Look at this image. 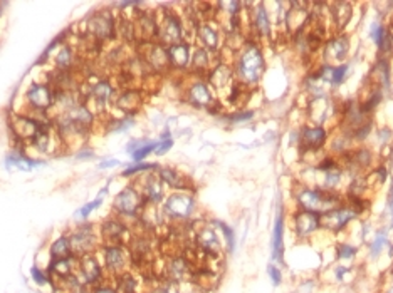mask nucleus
<instances>
[{
    "label": "nucleus",
    "mask_w": 393,
    "mask_h": 293,
    "mask_svg": "<svg viewBox=\"0 0 393 293\" xmlns=\"http://www.w3.org/2000/svg\"><path fill=\"white\" fill-rule=\"evenodd\" d=\"M234 75L237 77V82L244 86H254L260 81L264 74L266 62L260 49L256 44H247L238 50L237 60L234 64Z\"/></svg>",
    "instance_id": "1"
},
{
    "label": "nucleus",
    "mask_w": 393,
    "mask_h": 293,
    "mask_svg": "<svg viewBox=\"0 0 393 293\" xmlns=\"http://www.w3.org/2000/svg\"><path fill=\"white\" fill-rule=\"evenodd\" d=\"M56 94L58 91L50 86L48 79L46 81H32L22 94V101H24L26 107L22 112L36 117L49 116L54 111Z\"/></svg>",
    "instance_id": "2"
},
{
    "label": "nucleus",
    "mask_w": 393,
    "mask_h": 293,
    "mask_svg": "<svg viewBox=\"0 0 393 293\" xmlns=\"http://www.w3.org/2000/svg\"><path fill=\"white\" fill-rule=\"evenodd\" d=\"M86 35L94 44H106L118 37V18L111 10H98L88 18Z\"/></svg>",
    "instance_id": "3"
},
{
    "label": "nucleus",
    "mask_w": 393,
    "mask_h": 293,
    "mask_svg": "<svg viewBox=\"0 0 393 293\" xmlns=\"http://www.w3.org/2000/svg\"><path fill=\"white\" fill-rule=\"evenodd\" d=\"M144 206L146 205L136 184H128L114 196L111 210H113V215L121 220H134L142 215Z\"/></svg>",
    "instance_id": "4"
},
{
    "label": "nucleus",
    "mask_w": 393,
    "mask_h": 293,
    "mask_svg": "<svg viewBox=\"0 0 393 293\" xmlns=\"http://www.w3.org/2000/svg\"><path fill=\"white\" fill-rule=\"evenodd\" d=\"M98 257L110 282L130 270V250L126 245H101Z\"/></svg>",
    "instance_id": "5"
},
{
    "label": "nucleus",
    "mask_w": 393,
    "mask_h": 293,
    "mask_svg": "<svg viewBox=\"0 0 393 293\" xmlns=\"http://www.w3.org/2000/svg\"><path fill=\"white\" fill-rule=\"evenodd\" d=\"M298 203L306 211L318 213V215H324L328 211H333L341 205L340 195L328 191V190H311V188H302L298 193Z\"/></svg>",
    "instance_id": "6"
},
{
    "label": "nucleus",
    "mask_w": 393,
    "mask_h": 293,
    "mask_svg": "<svg viewBox=\"0 0 393 293\" xmlns=\"http://www.w3.org/2000/svg\"><path fill=\"white\" fill-rule=\"evenodd\" d=\"M68 236H69V242H71L72 255L78 258L84 257V255L98 253V250L101 247L98 228L91 223L78 225L76 228L69 231Z\"/></svg>",
    "instance_id": "7"
},
{
    "label": "nucleus",
    "mask_w": 393,
    "mask_h": 293,
    "mask_svg": "<svg viewBox=\"0 0 393 293\" xmlns=\"http://www.w3.org/2000/svg\"><path fill=\"white\" fill-rule=\"evenodd\" d=\"M195 210V200L186 191H175L162 203V215L175 221L188 220Z\"/></svg>",
    "instance_id": "8"
},
{
    "label": "nucleus",
    "mask_w": 393,
    "mask_h": 293,
    "mask_svg": "<svg viewBox=\"0 0 393 293\" xmlns=\"http://www.w3.org/2000/svg\"><path fill=\"white\" fill-rule=\"evenodd\" d=\"M98 235L101 245H126V247L133 236L130 225L114 215L101 221V225L98 226Z\"/></svg>",
    "instance_id": "9"
},
{
    "label": "nucleus",
    "mask_w": 393,
    "mask_h": 293,
    "mask_svg": "<svg viewBox=\"0 0 393 293\" xmlns=\"http://www.w3.org/2000/svg\"><path fill=\"white\" fill-rule=\"evenodd\" d=\"M185 25L182 18L173 12H165L162 20H158V37L162 45L170 47L184 42Z\"/></svg>",
    "instance_id": "10"
},
{
    "label": "nucleus",
    "mask_w": 393,
    "mask_h": 293,
    "mask_svg": "<svg viewBox=\"0 0 393 293\" xmlns=\"http://www.w3.org/2000/svg\"><path fill=\"white\" fill-rule=\"evenodd\" d=\"M78 275L81 277V280L90 287H98L101 283H106L108 275L102 268V263L98 253L84 255L79 258V267H78Z\"/></svg>",
    "instance_id": "11"
},
{
    "label": "nucleus",
    "mask_w": 393,
    "mask_h": 293,
    "mask_svg": "<svg viewBox=\"0 0 393 293\" xmlns=\"http://www.w3.org/2000/svg\"><path fill=\"white\" fill-rule=\"evenodd\" d=\"M142 186H136L140 193H142L144 205L150 206H160L165 201V184L162 183V179L158 178V174L146 173L140 179Z\"/></svg>",
    "instance_id": "12"
},
{
    "label": "nucleus",
    "mask_w": 393,
    "mask_h": 293,
    "mask_svg": "<svg viewBox=\"0 0 393 293\" xmlns=\"http://www.w3.org/2000/svg\"><path fill=\"white\" fill-rule=\"evenodd\" d=\"M185 99H186V102L192 104L194 107H198V109L207 107V109H210V106H214V101H215L214 89L210 87L208 82L195 81L186 87Z\"/></svg>",
    "instance_id": "13"
},
{
    "label": "nucleus",
    "mask_w": 393,
    "mask_h": 293,
    "mask_svg": "<svg viewBox=\"0 0 393 293\" xmlns=\"http://www.w3.org/2000/svg\"><path fill=\"white\" fill-rule=\"evenodd\" d=\"M144 45V52H143V64L148 65V69L156 70V72H162V70L170 69V62H168V54H166V47L162 45L160 42H148Z\"/></svg>",
    "instance_id": "14"
},
{
    "label": "nucleus",
    "mask_w": 393,
    "mask_h": 293,
    "mask_svg": "<svg viewBox=\"0 0 393 293\" xmlns=\"http://www.w3.org/2000/svg\"><path fill=\"white\" fill-rule=\"evenodd\" d=\"M78 59L79 52L71 42H66L54 52L52 57V69L60 70V72H76L78 70Z\"/></svg>",
    "instance_id": "15"
},
{
    "label": "nucleus",
    "mask_w": 393,
    "mask_h": 293,
    "mask_svg": "<svg viewBox=\"0 0 393 293\" xmlns=\"http://www.w3.org/2000/svg\"><path fill=\"white\" fill-rule=\"evenodd\" d=\"M356 216L354 208H336L333 211H328L324 215H320V225L322 228L340 231Z\"/></svg>",
    "instance_id": "16"
},
{
    "label": "nucleus",
    "mask_w": 393,
    "mask_h": 293,
    "mask_svg": "<svg viewBox=\"0 0 393 293\" xmlns=\"http://www.w3.org/2000/svg\"><path fill=\"white\" fill-rule=\"evenodd\" d=\"M142 94L136 89H123V91H118V96H116L113 107L116 111L123 112V116H133V112H136L142 106Z\"/></svg>",
    "instance_id": "17"
},
{
    "label": "nucleus",
    "mask_w": 393,
    "mask_h": 293,
    "mask_svg": "<svg viewBox=\"0 0 393 293\" xmlns=\"http://www.w3.org/2000/svg\"><path fill=\"white\" fill-rule=\"evenodd\" d=\"M195 243L200 252L207 257H218L220 255V240L210 226H204V228L198 230V233L195 236Z\"/></svg>",
    "instance_id": "18"
},
{
    "label": "nucleus",
    "mask_w": 393,
    "mask_h": 293,
    "mask_svg": "<svg viewBox=\"0 0 393 293\" xmlns=\"http://www.w3.org/2000/svg\"><path fill=\"white\" fill-rule=\"evenodd\" d=\"M196 39L200 42V47L207 49L208 52H218L220 47V34H218L217 27L212 22H200L198 25H195Z\"/></svg>",
    "instance_id": "19"
},
{
    "label": "nucleus",
    "mask_w": 393,
    "mask_h": 293,
    "mask_svg": "<svg viewBox=\"0 0 393 293\" xmlns=\"http://www.w3.org/2000/svg\"><path fill=\"white\" fill-rule=\"evenodd\" d=\"M168 54V62H170V69L176 70H185L190 67L192 62V45L188 42H180V44L166 47Z\"/></svg>",
    "instance_id": "20"
},
{
    "label": "nucleus",
    "mask_w": 393,
    "mask_h": 293,
    "mask_svg": "<svg viewBox=\"0 0 393 293\" xmlns=\"http://www.w3.org/2000/svg\"><path fill=\"white\" fill-rule=\"evenodd\" d=\"M39 166H46V161L27 156V154H26V149H14L12 153L6 158V168H7V169L30 171V169L39 168Z\"/></svg>",
    "instance_id": "21"
},
{
    "label": "nucleus",
    "mask_w": 393,
    "mask_h": 293,
    "mask_svg": "<svg viewBox=\"0 0 393 293\" xmlns=\"http://www.w3.org/2000/svg\"><path fill=\"white\" fill-rule=\"evenodd\" d=\"M158 178L162 179V183L165 186L172 188L175 191H186L192 188L190 179L185 176L184 173H180L178 169H173V168H158Z\"/></svg>",
    "instance_id": "22"
},
{
    "label": "nucleus",
    "mask_w": 393,
    "mask_h": 293,
    "mask_svg": "<svg viewBox=\"0 0 393 293\" xmlns=\"http://www.w3.org/2000/svg\"><path fill=\"white\" fill-rule=\"evenodd\" d=\"M210 87L222 91L226 87H232L234 84V69L227 64H217L214 69L207 74Z\"/></svg>",
    "instance_id": "23"
},
{
    "label": "nucleus",
    "mask_w": 393,
    "mask_h": 293,
    "mask_svg": "<svg viewBox=\"0 0 393 293\" xmlns=\"http://www.w3.org/2000/svg\"><path fill=\"white\" fill-rule=\"evenodd\" d=\"M168 280L172 282H185L192 275V265L185 257H173L165 267Z\"/></svg>",
    "instance_id": "24"
},
{
    "label": "nucleus",
    "mask_w": 393,
    "mask_h": 293,
    "mask_svg": "<svg viewBox=\"0 0 393 293\" xmlns=\"http://www.w3.org/2000/svg\"><path fill=\"white\" fill-rule=\"evenodd\" d=\"M294 223H296V231L299 236H308L311 233H314V231L320 228V215L318 213H312V211H299L296 215V220H294Z\"/></svg>",
    "instance_id": "25"
},
{
    "label": "nucleus",
    "mask_w": 393,
    "mask_h": 293,
    "mask_svg": "<svg viewBox=\"0 0 393 293\" xmlns=\"http://www.w3.org/2000/svg\"><path fill=\"white\" fill-rule=\"evenodd\" d=\"M212 55H214L212 52H208L207 49H204V47H196V49L192 52L190 69L198 75L208 74L210 70L214 69Z\"/></svg>",
    "instance_id": "26"
},
{
    "label": "nucleus",
    "mask_w": 393,
    "mask_h": 293,
    "mask_svg": "<svg viewBox=\"0 0 393 293\" xmlns=\"http://www.w3.org/2000/svg\"><path fill=\"white\" fill-rule=\"evenodd\" d=\"M350 49V42L346 37H334L326 44L324 49V55L328 59V62H340L346 57V52Z\"/></svg>",
    "instance_id": "27"
},
{
    "label": "nucleus",
    "mask_w": 393,
    "mask_h": 293,
    "mask_svg": "<svg viewBox=\"0 0 393 293\" xmlns=\"http://www.w3.org/2000/svg\"><path fill=\"white\" fill-rule=\"evenodd\" d=\"M48 253H49V260H62V258L72 257V248H71V242H69V236L60 235L56 240H52L48 248Z\"/></svg>",
    "instance_id": "28"
},
{
    "label": "nucleus",
    "mask_w": 393,
    "mask_h": 293,
    "mask_svg": "<svg viewBox=\"0 0 393 293\" xmlns=\"http://www.w3.org/2000/svg\"><path fill=\"white\" fill-rule=\"evenodd\" d=\"M326 141V131L322 127H308L301 134V146L304 149H318L324 144Z\"/></svg>",
    "instance_id": "29"
},
{
    "label": "nucleus",
    "mask_w": 393,
    "mask_h": 293,
    "mask_svg": "<svg viewBox=\"0 0 393 293\" xmlns=\"http://www.w3.org/2000/svg\"><path fill=\"white\" fill-rule=\"evenodd\" d=\"M113 285L120 293H140V280L133 272H124L113 278Z\"/></svg>",
    "instance_id": "30"
},
{
    "label": "nucleus",
    "mask_w": 393,
    "mask_h": 293,
    "mask_svg": "<svg viewBox=\"0 0 393 293\" xmlns=\"http://www.w3.org/2000/svg\"><path fill=\"white\" fill-rule=\"evenodd\" d=\"M254 29L259 35L262 37H270V30H272V27H270V20H269V15L268 12H266V8L262 3L257 5V8L254 10Z\"/></svg>",
    "instance_id": "31"
},
{
    "label": "nucleus",
    "mask_w": 393,
    "mask_h": 293,
    "mask_svg": "<svg viewBox=\"0 0 393 293\" xmlns=\"http://www.w3.org/2000/svg\"><path fill=\"white\" fill-rule=\"evenodd\" d=\"M284 218L282 215H278L272 231V253L274 258L282 260V252H284Z\"/></svg>",
    "instance_id": "32"
},
{
    "label": "nucleus",
    "mask_w": 393,
    "mask_h": 293,
    "mask_svg": "<svg viewBox=\"0 0 393 293\" xmlns=\"http://www.w3.org/2000/svg\"><path fill=\"white\" fill-rule=\"evenodd\" d=\"M133 126H134L133 116H118V117H110L106 129L110 132H126Z\"/></svg>",
    "instance_id": "33"
},
{
    "label": "nucleus",
    "mask_w": 393,
    "mask_h": 293,
    "mask_svg": "<svg viewBox=\"0 0 393 293\" xmlns=\"http://www.w3.org/2000/svg\"><path fill=\"white\" fill-rule=\"evenodd\" d=\"M30 280L34 282L37 287H46V285L54 287V280L49 277L48 270L40 268L39 265H32L30 267Z\"/></svg>",
    "instance_id": "34"
},
{
    "label": "nucleus",
    "mask_w": 393,
    "mask_h": 293,
    "mask_svg": "<svg viewBox=\"0 0 393 293\" xmlns=\"http://www.w3.org/2000/svg\"><path fill=\"white\" fill-rule=\"evenodd\" d=\"M153 169H158V164H153V163H136L134 166L126 168L124 171L121 173V176H123V178H133V176H138V174H146L148 171H153Z\"/></svg>",
    "instance_id": "35"
},
{
    "label": "nucleus",
    "mask_w": 393,
    "mask_h": 293,
    "mask_svg": "<svg viewBox=\"0 0 393 293\" xmlns=\"http://www.w3.org/2000/svg\"><path fill=\"white\" fill-rule=\"evenodd\" d=\"M156 141H146V143H143V146H140V148L134 151V153H131V158H133L134 163H142L144 158H148L152 153H155L156 149Z\"/></svg>",
    "instance_id": "36"
},
{
    "label": "nucleus",
    "mask_w": 393,
    "mask_h": 293,
    "mask_svg": "<svg viewBox=\"0 0 393 293\" xmlns=\"http://www.w3.org/2000/svg\"><path fill=\"white\" fill-rule=\"evenodd\" d=\"M101 205H102V198L98 196L96 200H92V201H90V203H86V205H84L82 208H79L76 216H78V218H81V220H88V218H90L91 213H92V211H96Z\"/></svg>",
    "instance_id": "37"
},
{
    "label": "nucleus",
    "mask_w": 393,
    "mask_h": 293,
    "mask_svg": "<svg viewBox=\"0 0 393 293\" xmlns=\"http://www.w3.org/2000/svg\"><path fill=\"white\" fill-rule=\"evenodd\" d=\"M215 225H217L218 228L222 230V233H224V238H226V243H227L228 252H234V248H236V235H234V230H232L228 225L224 223V221H215Z\"/></svg>",
    "instance_id": "38"
},
{
    "label": "nucleus",
    "mask_w": 393,
    "mask_h": 293,
    "mask_svg": "<svg viewBox=\"0 0 393 293\" xmlns=\"http://www.w3.org/2000/svg\"><path fill=\"white\" fill-rule=\"evenodd\" d=\"M370 158H372V156H370V153L366 149H360V151H354V153L352 154V159H350V161H352L354 166L364 168L370 164Z\"/></svg>",
    "instance_id": "39"
},
{
    "label": "nucleus",
    "mask_w": 393,
    "mask_h": 293,
    "mask_svg": "<svg viewBox=\"0 0 393 293\" xmlns=\"http://www.w3.org/2000/svg\"><path fill=\"white\" fill-rule=\"evenodd\" d=\"M254 117V111H238V112H234V114H228L226 116V119L228 122H232V124H238V122H246Z\"/></svg>",
    "instance_id": "40"
},
{
    "label": "nucleus",
    "mask_w": 393,
    "mask_h": 293,
    "mask_svg": "<svg viewBox=\"0 0 393 293\" xmlns=\"http://www.w3.org/2000/svg\"><path fill=\"white\" fill-rule=\"evenodd\" d=\"M336 252H338V258H352L354 257V253H356V248L352 247V245H346V243H341L338 245V248H336Z\"/></svg>",
    "instance_id": "41"
},
{
    "label": "nucleus",
    "mask_w": 393,
    "mask_h": 293,
    "mask_svg": "<svg viewBox=\"0 0 393 293\" xmlns=\"http://www.w3.org/2000/svg\"><path fill=\"white\" fill-rule=\"evenodd\" d=\"M385 35H386V32H385V29H383V25L373 23V27H372V37H373V40H375V44H376L378 47H380L383 39H385Z\"/></svg>",
    "instance_id": "42"
},
{
    "label": "nucleus",
    "mask_w": 393,
    "mask_h": 293,
    "mask_svg": "<svg viewBox=\"0 0 393 293\" xmlns=\"http://www.w3.org/2000/svg\"><path fill=\"white\" fill-rule=\"evenodd\" d=\"M172 146H173V139H172V138H162L160 143L156 144L155 153H156L158 156H163V154L168 153V151L172 149Z\"/></svg>",
    "instance_id": "43"
},
{
    "label": "nucleus",
    "mask_w": 393,
    "mask_h": 293,
    "mask_svg": "<svg viewBox=\"0 0 393 293\" xmlns=\"http://www.w3.org/2000/svg\"><path fill=\"white\" fill-rule=\"evenodd\" d=\"M341 179V171L340 169H330V171H326V184L328 186H334V184H338Z\"/></svg>",
    "instance_id": "44"
},
{
    "label": "nucleus",
    "mask_w": 393,
    "mask_h": 293,
    "mask_svg": "<svg viewBox=\"0 0 393 293\" xmlns=\"http://www.w3.org/2000/svg\"><path fill=\"white\" fill-rule=\"evenodd\" d=\"M92 293H120V292L116 290L113 282H106V283H101V285L92 288Z\"/></svg>",
    "instance_id": "45"
},
{
    "label": "nucleus",
    "mask_w": 393,
    "mask_h": 293,
    "mask_svg": "<svg viewBox=\"0 0 393 293\" xmlns=\"http://www.w3.org/2000/svg\"><path fill=\"white\" fill-rule=\"evenodd\" d=\"M268 272H269V277H270V280H272V283L276 287L280 285V280H282V273H280V270L276 265H270V267L268 268Z\"/></svg>",
    "instance_id": "46"
},
{
    "label": "nucleus",
    "mask_w": 393,
    "mask_h": 293,
    "mask_svg": "<svg viewBox=\"0 0 393 293\" xmlns=\"http://www.w3.org/2000/svg\"><path fill=\"white\" fill-rule=\"evenodd\" d=\"M385 242H386V238H385V235H383V233L376 236V240L372 245V255H373V257L382 252V248H383V245H385Z\"/></svg>",
    "instance_id": "47"
},
{
    "label": "nucleus",
    "mask_w": 393,
    "mask_h": 293,
    "mask_svg": "<svg viewBox=\"0 0 393 293\" xmlns=\"http://www.w3.org/2000/svg\"><path fill=\"white\" fill-rule=\"evenodd\" d=\"M116 166H120V159H104L100 163V169H110Z\"/></svg>",
    "instance_id": "48"
},
{
    "label": "nucleus",
    "mask_w": 393,
    "mask_h": 293,
    "mask_svg": "<svg viewBox=\"0 0 393 293\" xmlns=\"http://www.w3.org/2000/svg\"><path fill=\"white\" fill-rule=\"evenodd\" d=\"M92 156H94V151L92 149H79L76 158L78 159H88V158H92Z\"/></svg>",
    "instance_id": "49"
},
{
    "label": "nucleus",
    "mask_w": 393,
    "mask_h": 293,
    "mask_svg": "<svg viewBox=\"0 0 393 293\" xmlns=\"http://www.w3.org/2000/svg\"><path fill=\"white\" fill-rule=\"evenodd\" d=\"M376 176L380 179V183H383L386 179V169L385 168H378L376 169Z\"/></svg>",
    "instance_id": "50"
},
{
    "label": "nucleus",
    "mask_w": 393,
    "mask_h": 293,
    "mask_svg": "<svg viewBox=\"0 0 393 293\" xmlns=\"http://www.w3.org/2000/svg\"><path fill=\"white\" fill-rule=\"evenodd\" d=\"M344 273H346V268H344V267H340L338 270H336V277H338L340 280H341V278H343Z\"/></svg>",
    "instance_id": "51"
},
{
    "label": "nucleus",
    "mask_w": 393,
    "mask_h": 293,
    "mask_svg": "<svg viewBox=\"0 0 393 293\" xmlns=\"http://www.w3.org/2000/svg\"><path fill=\"white\" fill-rule=\"evenodd\" d=\"M390 205L393 206V188H392V193H390Z\"/></svg>",
    "instance_id": "52"
}]
</instances>
